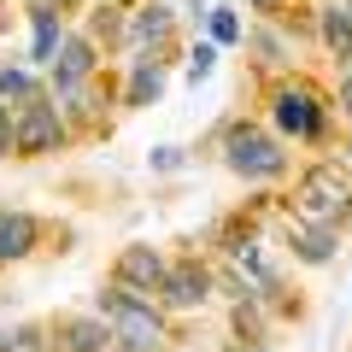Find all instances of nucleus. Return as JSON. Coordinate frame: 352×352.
I'll return each mask as SVG.
<instances>
[{
	"label": "nucleus",
	"mask_w": 352,
	"mask_h": 352,
	"mask_svg": "<svg viewBox=\"0 0 352 352\" xmlns=\"http://www.w3.org/2000/svg\"><path fill=\"white\" fill-rule=\"evenodd\" d=\"M100 317H106V329H112V340H124V352H159L164 346L159 311H153L141 294H129V288L100 294Z\"/></svg>",
	"instance_id": "nucleus-1"
},
{
	"label": "nucleus",
	"mask_w": 352,
	"mask_h": 352,
	"mask_svg": "<svg viewBox=\"0 0 352 352\" xmlns=\"http://www.w3.org/2000/svg\"><path fill=\"white\" fill-rule=\"evenodd\" d=\"M59 141H65L59 106H47V100H36V94H30V100L18 106V118H12V147L36 159V153H53Z\"/></svg>",
	"instance_id": "nucleus-2"
},
{
	"label": "nucleus",
	"mask_w": 352,
	"mask_h": 352,
	"mask_svg": "<svg viewBox=\"0 0 352 352\" xmlns=\"http://www.w3.org/2000/svg\"><path fill=\"white\" fill-rule=\"evenodd\" d=\"M229 170H241V176H282L288 170V159H282V147L264 129H229Z\"/></svg>",
	"instance_id": "nucleus-3"
},
{
	"label": "nucleus",
	"mask_w": 352,
	"mask_h": 352,
	"mask_svg": "<svg viewBox=\"0 0 352 352\" xmlns=\"http://www.w3.org/2000/svg\"><path fill=\"white\" fill-rule=\"evenodd\" d=\"M346 200H352L346 182H340L329 164H323V170H311V176L300 182V217H305V223H329V229H335L340 212H346Z\"/></svg>",
	"instance_id": "nucleus-4"
},
{
	"label": "nucleus",
	"mask_w": 352,
	"mask_h": 352,
	"mask_svg": "<svg viewBox=\"0 0 352 352\" xmlns=\"http://www.w3.org/2000/svg\"><path fill=\"white\" fill-rule=\"evenodd\" d=\"M276 124L288 129V135H317V129H323L317 94L305 82H294V88H282V94H276Z\"/></svg>",
	"instance_id": "nucleus-5"
},
{
	"label": "nucleus",
	"mask_w": 352,
	"mask_h": 352,
	"mask_svg": "<svg viewBox=\"0 0 352 352\" xmlns=\"http://www.w3.org/2000/svg\"><path fill=\"white\" fill-rule=\"evenodd\" d=\"M206 288H212V282H206L200 264H176V270H164V282H159V294L176 305V311H194V305L206 300Z\"/></svg>",
	"instance_id": "nucleus-6"
},
{
	"label": "nucleus",
	"mask_w": 352,
	"mask_h": 352,
	"mask_svg": "<svg viewBox=\"0 0 352 352\" xmlns=\"http://www.w3.org/2000/svg\"><path fill=\"white\" fill-rule=\"evenodd\" d=\"M53 53H59V59H53V76H59V94H65V88H76L88 71H94V47H88L82 36H59V47H53Z\"/></svg>",
	"instance_id": "nucleus-7"
},
{
	"label": "nucleus",
	"mask_w": 352,
	"mask_h": 352,
	"mask_svg": "<svg viewBox=\"0 0 352 352\" xmlns=\"http://www.w3.org/2000/svg\"><path fill=\"white\" fill-rule=\"evenodd\" d=\"M118 282H124V288H159V282H164V258H159V252H153V247H129L124 252V258H118Z\"/></svg>",
	"instance_id": "nucleus-8"
},
{
	"label": "nucleus",
	"mask_w": 352,
	"mask_h": 352,
	"mask_svg": "<svg viewBox=\"0 0 352 352\" xmlns=\"http://www.w3.org/2000/svg\"><path fill=\"white\" fill-rule=\"evenodd\" d=\"M106 340H112L106 317H65L59 323V346L65 352H106Z\"/></svg>",
	"instance_id": "nucleus-9"
},
{
	"label": "nucleus",
	"mask_w": 352,
	"mask_h": 352,
	"mask_svg": "<svg viewBox=\"0 0 352 352\" xmlns=\"http://www.w3.org/2000/svg\"><path fill=\"white\" fill-rule=\"evenodd\" d=\"M288 241H294V252H300L305 264H329V258H335V229H329V223H305V217H300V223L288 229Z\"/></svg>",
	"instance_id": "nucleus-10"
},
{
	"label": "nucleus",
	"mask_w": 352,
	"mask_h": 352,
	"mask_svg": "<svg viewBox=\"0 0 352 352\" xmlns=\"http://www.w3.org/2000/svg\"><path fill=\"white\" fill-rule=\"evenodd\" d=\"M36 247V217L30 212H0V258L12 264Z\"/></svg>",
	"instance_id": "nucleus-11"
},
{
	"label": "nucleus",
	"mask_w": 352,
	"mask_h": 352,
	"mask_svg": "<svg viewBox=\"0 0 352 352\" xmlns=\"http://www.w3.org/2000/svg\"><path fill=\"white\" fill-rule=\"evenodd\" d=\"M235 264H241V276H247L258 294H276V264L264 258V241H241V247H235Z\"/></svg>",
	"instance_id": "nucleus-12"
},
{
	"label": "nucleus",
	"mask_w": 352,
	"mask_h": 352,
	"mask_svg": "<svg viewBox=\"0 0 352 352\" xmlns=\"http://www.w3.org/2000/svg\"><path fill=\"white\" fill-rule=\"evenodd\" d=\"M129 36H135L141 47H147V41L159 47V41L170 36V6H159V0H153V6H141V12H135V24H129Z\"/></svg>",
	"instance_id": "nucleus-13"
},
{
	"label": "nucleus",
	"mask_w": 352,
	"mask_h": 352,
	"mask_svg": "<svg viewBox=\"0 0 352 352\" xmlns=\"http://www.w3.org/2000/svg\"><path fill=\"white\" fill-rule=\"evenodd\" d=\"M159 88H164L159 59H135V76H129V106H147V100H159Z\"/></svg>",
	"instance_id": "nucleus-14"
},
{
	"label": "nucleus",
	"mask_w": 352,
	"mask_h": 352,
	"mask_svg": "<svg viewBox=\"0 0 352 352\" xmlns=\"http://www.w3.org/2000/svg\"><path fill=\"white\" fill-rule=\"evenodd\" d=\"M323 41H329V53L352 59V12H323Z\"/></svg>",
	"instance_id": "nucleus-15"
},
{
	"label": "nucleus",
	"mask_w": 352,
	"mask_h": 352,
	"mask_svg": "<svg viewBox=\"0 0 352 352\" xmlns=\"http://www.w3.org/2000/svg\"><path fill=\"white\" fill-rule=\"evenodd\" d=\"M0 352H41V329L36 323H18L12 335L0 340Z\"/></svg>",
	"instance_id": "nucleus-16"
},
{
	"label": "nucleus",
	"mask_w": 352,
	"mask_h": 352,
	"mask_svg": "<svg viewBox=\"0 0 352 352\" xmlns=\"http://www.w3.org/2000/svg\"><path fill=\"white\" fill-rule=\"evenodd\" d=\"M0 94H6V100H30L36 88H30V76H24V71H0Z\"/></svg>",
	"instance_id": "nucleus-17"
},
{
	"label": "nucleus",
	"mask_w": 352,
	"mask_h": 352,
	"mask_svg": "<svg viewBox=\"0 0 352 352\" xmlns=\"http://www.w3.org/2000/svg\"><path fill=\"white\" fill-rule=\"evenodd\" d=\"M212 36H217V41H235V36H241V24H235L229 6H217V12H212Z\"/></svg>",
	"instance_id": "nucleus-18"
},
{
	"label": "nucleus",
	"mask_w": 352,
	"mask_h": 352,
	"mask_svg": "<svg viewBox=\"0 0 352 352\" xmlns=\"http://www.w3.org/2000/svg\"><path fill=\"white\" fill-rule=\"evenodd\" d=\"M217 65V47H194V65H188V82H206Z\"/></svg>",
	"instance_id": "nucleus-19"
},
{
	"label": "nucleus",
	"mask_w": 352,
	"mask_h": 352,
	"mask_svg": "<svg viewBox=\"0 0 352 352\" xmlns=\"http://www.w3.org/2000/svg\"><path fill=\"white\" fill-rule=\"evenodd\" d=\"M6 153H12V112L0 106V159H6Z\"/></svg>",
	"instance_id": "nucleus-20"
},
{
	"label": "nucleus",
	"mask_w": 352,
	"mask_h": 352,
	"mask_svg": "<svg viewBox=\"0 0 352 352\" xmlns=\"http://www.w3.org/2000/svg\"><path fill=\"white\" fill-rule=\"evenodd\" d=\"M153 164H159V170H176V164H182V153H176V147H159V153H153Z\"/></svg>",
	"instance_id": "nucleus-21"
},
{
	"label": "nucleus",
	"mask_w": 352,
	"mask_h": 352,
	"mask_svg": "<svg viewBox=\"0 0 352 352\" xmlns=\"http://www.w3.org/2000/svg\"><path fill=\"white\" fill-rule=\"evenodd\" d=\"M340 100H346V112H352V76H346V82H340Z\"/></svg>",
	"instance_id": "nucleus-22"
},
{
	"label": "nucleus",
	"mask_w": 352,
	"mask_h": 352,
	"mask_svg": "<svg viewBox=\"0 0 352 352\" xmlns=\"http://www.w3.org/2000/svg\"><path fill=\"white\" fill-rule=\"evenodd\" d=\"M252 6H264V12H270V6H282V0H252Z\"/></svg>",
	"instance_id": "nucleus-23"
},
{
	"label": "nucleus",
	"mask_w": 352,
	"mask_h": 352,
	"mask_svg": "<svg viewBox=\"0 0 352 352\" xmlns=\"http://www.w3.org/2000/svg\"><path fill=\"white\" fill-rule=\"evenodd\" d=\"M247 352H264V346H247Z\"/></svg>",
	"instance_id": "nucleus-24"
},
{
	"label": "nucleus",
	"mask_w": 352,
	"mask_h": 352,
	"mask_svg": "<svg viewBox=\"0 0 352 352\" xmlns=\"http://www.w3.org/2000/svg\"><path fill=\"white\" fill-rule=\"evenodd\" d=\"M346 6H352V0H346Z\"/></svg>",
	"instance_id": "nucleus-25"
},
{
	"label": "nucleus",
	"mask_w": 352,
	"mask_h": 352,
	"mask_svg": "<svg viewBox=\"0 0 352 352\" xmlns=\"http://www.w3.org/2000/svg\"><path fill=\"white\" fill-rule=\"evenodd\" d=\"M346 153H352V147H346Z\"/></svg>",
	"instance_id": "nucleus-26"
}]
</instances>
